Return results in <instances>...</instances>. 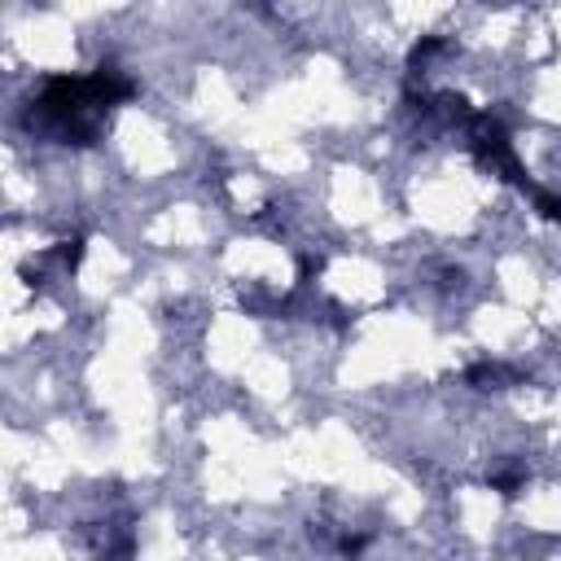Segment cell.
I'll return each mask as SVG.
<instances>
[{
  "label": "cell",
  "instance_id": "1",
  "mask_svg": "<svg viewBox=\"0 0 561 561\" xmlns=\"http://www.w3.org/2000/svg\"><path fill=\"white\" fill-rule=\"evenodd\" d=\"M131 92H136L131 79L114 66H101L92 75H53L35 92L26 123H31V131L39 127L61 145H92L101 136L110 110L123 105Z\"/></svg>",
  "mask_w": 561,
  "mask_h": 561
},
{
  "label": "cell",
  "instance_id": "2",
  "mask_svg": "<svg viewBox=\"0 0 561 561\" xmlns=\"http://www.w3.org/2000/svg\"><path fill=\"white\" fill-rule=\"evenodd\" d=\"M465 377H469V386H478V390H504V381H513L517 373H513L508 364H500V359H482V364H473Z\"/></svg>",
  "mask_w": 561,
  "mask_h": 561
}]
</instances>
